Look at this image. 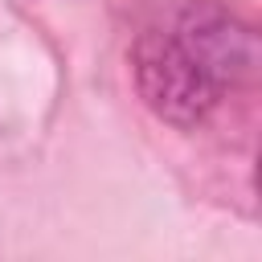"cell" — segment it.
<instances>
[{
  "mask_svg": "<svg viewBox=\"0 0 262 262\" xmlns=\"http://www.w3.org/2000/svg\"><path fill=\"white\" fill-rule=\"evenodd\" d=\"M168 33L209 74V82L217 90H229V86L246 82L254 74V66H258L254 29L242 16H233L225 4H217V0H188L176 12V25Z\"/></svg>",
  "mask_w": 262,
  "mask_h": 262,
  "instance_id": "7a4b0ae2",
  "label": "cell"
},
{
  "mask_svg": "<svg viewBox=\"0 0 262 262\" xmlns=\"http://www.w3.org/2000/svg\"><path fill=\"white\" fill-rule=\"evenodd\" d=\"M131 70H135V86L147 111L172 127H196L221 98L209 74L180 49V41L168 29H147L135 41Z\"/></svg>",
  "mask_w": 262,
  "mask_h": 262,
  "instance_id": "6da1fadb",
  "label": "cell"
}]
</instances>
